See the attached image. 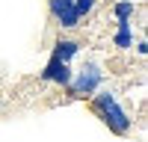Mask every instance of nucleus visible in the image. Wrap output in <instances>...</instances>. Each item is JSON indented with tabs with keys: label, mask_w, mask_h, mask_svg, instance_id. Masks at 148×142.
<instances>
[{
	"label": "nucleus",
	"mask_w": 148,
	"mask_h": 142,
	"mask_svg": "<svg viewBox=\"0 0 148 142\" xmlns=\"http://www.w3.org/2000/svg\"><path fill=\"white\" fill-rule=\"evenodd\" d=\"M113 42L119 51H127V47H133V27H130V21H119L116 24V36H113Z\"/></svg>",
	"instance_id": "423d86ee"
},
{
	"label": "nucleus",
	"mask_w": 148,
	"mask_h": 142,
	"mask_svg": "<svg viewBox=\"0 0 148 142\" xmlns=\"http://www.w3.org/2000/svg\"><path fill=\"white\" fill-rule=\"evenodd\" d=\"M133 12H136V3H133V0H121V3L113 6L116 24H119V21H130V18H133Z\"/></svg>",
	"instance_id": "0eeeda50"
},
{
	"label": "nucleus",
	"mask_w": 148,
	"mask_h": 142,
	"mask_svg": "<svg viewBox=\"0 0 148 142\" xmlns=\"http://www.w3.org/2000/svg\"><path fill=\"white\" fill-rule=\"evenodd\" d=\"M47 9H51V18L56 21V27L62 30H77L83 21L74 9V0H47Z\"/></svg>",
	"instance_id": "7ed1b4c3"
},
{
	"label": "nucleus",
	"mask_w": 148,
	"mask_h": 142,
	"mask_svg": "<svg viewBox=\"0 0 148 142\" xmlns=\"http://www.w3.org/2000/svg\"><path fill=\"white\" fill-rule=\"evenodd\" d=\"M92 110H95V115L101 118V122L113 130V133L125 136L127 130H130V115H127L125 106L119 104V98H116L113 89H101V92H95V95H92Z\"/></svg>",
	"instance_id": "f257e3e1"
},
{
	"label": "nucleus",
	"mask_w": 148,
	"mask_h": 142,
	"mask_svg": "<svg viewBox=\"0 0 148 142\" xmlns=\"http://www.w3.org/2000/svg\"><path fill=\"white\" fill-rule=\"evenodd\" d=\"M42 80H45V83H56V86H68V80H71V68H68V62L51 56V62H47L45 71H42Z\"/></svg>",
	"instance_id": "20e7f679"
},
{
	"label": "nucleus",
	"mask_w": 148,
	"mask_h": 142,
	"mask_svg": "<svg viewBox=\"0 0 148 142\" xmlns=\"http://www.w3.org/2000/svg\"><path fill=\"white\" fill-rule=\"evenodd\" d=\"M95 6H98V0H74V9H77V15H80V18L92 15Z\"/></svg>",
	"instance_id": "6e6552de"
},
{
	"label": "nucleus",
	"mask_w": 148,
	"mask_h": 142,
	"mask_svg": "<svg viewBox=\"0 0 148 142\" xmlns=\"http://www.w3.org/2000/svg\"><path fill=\"white\" fill-rule=\"evenodd\" d=\"M104 83V68L98 62H86L83 68L71 71V80H68V95L71 98H86V95H95Z\"/></svg>",
	"instance_id": "f03ea898"
},
{
	"label": "nucleus",
	"mask_w": 148,
	"mask_h": 142,
	"mask_svg": "<svg viewBox=\"0 0 148 142\" xmlns=\"http://www.w3.org/2000/svg\"><path fill=\"white\" fill-rule=\"evenodd\" d=\"M77 53H80V44L74 42V39H56V42H53V53H51V56L62 59V62H71Z\"/></svg>",
	"instance_id": "39448f33"
}]
</instances>
